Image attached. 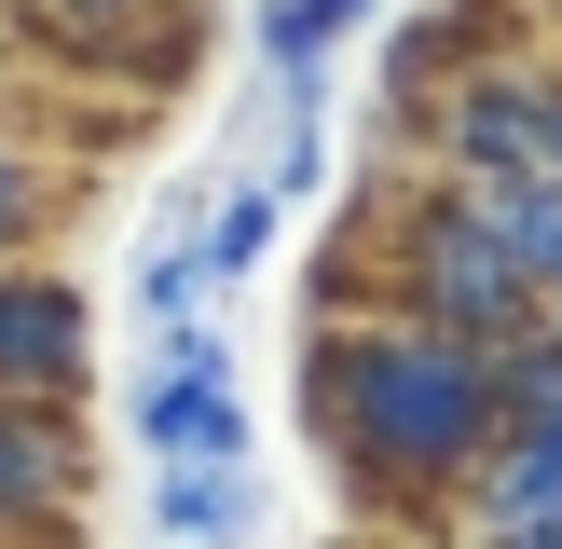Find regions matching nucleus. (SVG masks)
<instances>
[{
  "mask_svg": "<svg viewBox=\"0 0 562 549\" xmlns=\"http://www.w3.org/2000/svg\"><path fill=\"white\" fill-rule=\"evenodd\" d=\"M302 412L371 508H439L481 481L494 426H508V371L494 344H453L398 302H329L302 329Z\"/></svg>",
  "mask_w": 562,
  "mask_h": 549,
  "instance_id": "nucleus-1",
  "label": "nucleus"
},
{
  "mask_svg": "<svg viewBox=\"0 0 562 549\" xmlns=\"http://www.w3.org/2000/svg\"><path fill=\"white\" fill-rule=\"evenodd\" d=\"M371 247H384V261H371L384 289H371V302H398V316L453 329V344H521V329L549 316V302H536V274L508 261V234H494L467 192H426V206H412V220H384Z\"/></svg>",
  "mask_w": 562,
  "mask_h": 549,
  "instance_id": "nucleus-2",
  "label": "nucleus"
},
{
  "mask_svg": "<svg viewBox=\"0 0 562 549\" xmlns=\"http://www.w3.org/2000/svg\"><path fill=\"white\" fill-rule=\"evenodd\" d=\"M137 453H247V399H234V344L206 316L151 329V371H137Z\"/></svg>",
  "mask_w": 562,
  "mask_h": 549,
  "instance_id": "nucleus-3",
  "label": "nucleus"
},
{
  "mask_svg": "<svg viewBox=\"0 0 562 549\" xmlns=\"http://www.w3.org/2000/svg\"><path fill=\"white\" fill-rule=\"evenodd\" d=\"M82 344H97L82 289L55 261H14V247H0V399H69V384H82Z\"/></svg>",
  "mask_w": 562,
  "mask_h": 549,
  "instance_id": "nucleus-4",
  "label": "nucleus"
},
{
  "mask_svg": "<svg viewBox=\"0 0 562 549\" xmlns=\"http://www.w3.org/2000/svg\"><path fill=\"white\" fill-rule=\"evenodd\" d=\"M82 494V439H69V399H0V549L69 522Z\"/></svg>",
  "mask_w": 562,
  "mask_h": 549,
  "instance_id": "nucleus-5",
  "label": "nucleus"
},
{
  "mask_svg": "<svg viewBox=\"0 0 562 549\" xmlns=\"http://www.w3.org/2000/svg\"><path fill=\"white\" fill-rule=\"evenodd\" d=\"M247 522H261L247 453H165V467H151V536H165V549H234Z\"/></svg>",
  "mask_w": 562,
  "mask_h": 549,
  "instance_id": "nucleus-6",
  "label": "nucleus"
},
{
  "mask_svg": "<svg viewBox=\"0 0 562 549\" xmlns=\"http://www.w3.org/2000/svg\"><path fill=\"white\" fill-rule=\"evenodd\" d=\"M274 220H289V192H274V179H247V192H220V220H206V247H192V261H206V289H247V274L274 261Z\"/></svg>",
  "mask_w": 562,
  "mask_h": 549,
  "instance_id": "nucleus-7",
  "label": "nucleus"
},
{
  "mask_svg": "<svg viewBox=\"0 0 562 549\" xmlns=\"http://www.w3.org/2000/svg\"><path fill=\"white\" fill-rule=\"evenodd\" d=\"M357 14H371V0H261V55H274L289 82H316V55L344 42Z\"/></svg>",
  "mask_w": 562,
  "mask_h": 549,
  "instance_id": "nucleus-8",
  "label": "nucleus"
},
{
  "mask_svg": "<svg viewBox=\"0 0 562 549\" xmlns=\"http://www.w3.org/2000/svg\"><path fill=\"white\" fill-rule=\"evenodd\" d=\"M192 302H206V261H192V247H151V261H137V329H179Z\"/></svg>",
  "mask_w": 562,
  "mask_h": 549,
  "instance_id": "nucleus-9",
  "label": "nucleus"
},
{
  "mask_svg": "<svg viewBox=\"0 0 562 549\" xmlns=\"http://www.w3.org/2000/svg\"><path fill=\"white\" fill-rule=\"evenodd\" d=\"M27 234H42V165L0 137V247H27Z\"/></svg>",
  "mask_w": 562,
  "mask_h": 549,
  "instance_id": "nucleus-10",
  "label": "nucleus"
},
{
  "mask_svg": "<svg viewBox=\"0 0 562 549\" xmlns=\"http://www.w3.org/2000/svg\"><path fill=\"white\" fill-rule=\"evenodd\" d=\"M42 14H69V27H97V42H137V27H151V0H42Z\"/></svg>",
  "mask_w": 562,
  "mask_h": 549,
  "instance_id": "nucleus-11",
  "label": "nucleus"
}]
</instances>
